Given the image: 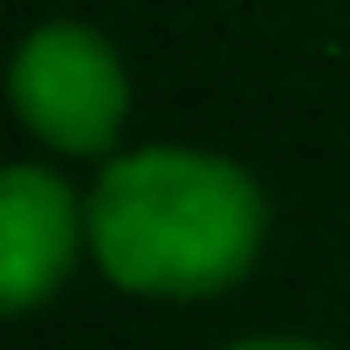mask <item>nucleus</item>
Listing matches in <instances>:
<instances>
[{"label": "nucleus", "mask_w": 350, "mask_h": 350, "mask_svg": "<svg viewBox=\"0 0 350 350\" xmlns=\"http://www.w3.org/2000/svg\"><path fill=\"white\" fill-rule=\"evenodd\" d=\"M76 254V206L35 165H14L0 179V295L8 309H35Z\"/></svg>", "instance_id": "nucleus-3"}, {"label": "nucleus", "mask_w": 350, "mask_h": 350, "mask_svg": "<svg viewBox=\"0 0 350 350\" xmlns=\"http://www.w3.org/2000/svg\"><path fill=\"white\" fill-rule=\"evenodd\" d=\"M90 241L110 282L137 295H213L261 247V193L200 151H137L103 172Z\"/></svg>", "instance_id": "nucleus-1"}, {"label": "nucleus", "mask_w": 350, "mask_h": 350, "mask_svg": "<svg viewBox=\"0 0 350 350\" xmlns=\"http://www.w3.org/2000/svg\"><path fill=\"white\" fill-rule=\"evenodd\" d=\"M14 110L62 151H103L124 124V69L90 28H42L14 62Z\"/></svg>", "instance_id": "nucleus-2"}, {"label": "nucleus", "mask_w": 350, "mask_h": 350, "mask_svg": "<svg viewBox=\"0 0 350 350\" xmlns=\"http://www.w3.org/2000/svg\"><path fill=\"white\" fill-rule=\"evenodd\" d=\"M234 350H316V343H234Z\"/></svg>", "instance_id": "nucleus-4"}]
</instances>
